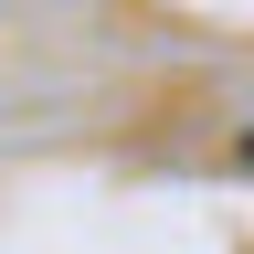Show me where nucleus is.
Returning a JSON list of instances; mask_svg holds the SVG:
<instances>
[{"label": "nucleus", "instance_id": "1", "mask_svg": "<svg viewBox=\"0 0 254 254\" xmlns=\"http://www.w3.org/2000/svg\"><path fill=\"white\" fill-rule=\"evenodd\" d=\"M233 159H244V170H254V127H244V138H233Z\"/></svg>", "mask_w": 254, "mask_h": 254}]
</instances>
